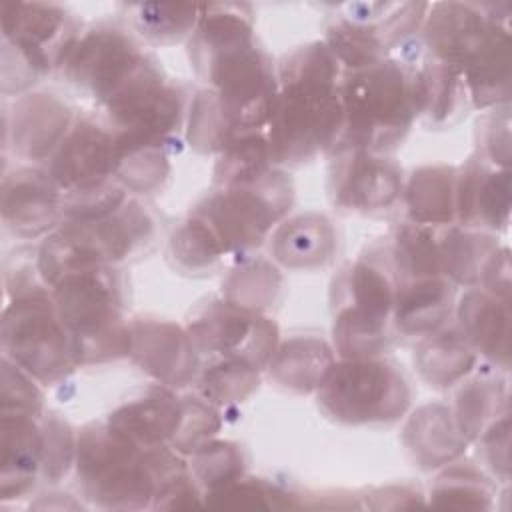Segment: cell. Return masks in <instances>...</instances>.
Listing matches in <instances>:
<instances>
[{"label": "cell", "mask_w": 512, "mask_h": 512, "mask_svg": "<svg viewBox=\"0 0 512 512\" xmlns=\"http://www.w3.org/2000/svg\"><path fill=\"white\" fill-rule=\"evenodd\" d=\"M188 54L240 134L258 132L268 124L278 78L270 58L254 42L248 6L200 4Z\"/></svg>", "instance_id": "cell-1"}, {"label": "cell", "mask_w": 512, "mask_h": 512, "mask_svg": "<svg viewBox=\"0 0 512 512\" xmlns=\"http://www.w3.org/2000/svg\"><path fill=\"white\" fill-rule=\"evenodd\" d=\"M278 94L268 120L272 164L300 166L332 152L342 134L340 62L324 42L294 48L278 64Z\"/></svg>", "instance_id": "cell-2"}, {"label": "cell", "mask_w": 512, "mask_h": 512, "mask_svg": "<svg viewBox=\"0 0 512 512\" xmlns=\"http://www.w3.org/2000/svg\"><path fill=\"white\" fill-rule=\"evenodd\" d=\"M340 104L344 122L334 150L386 154L404 140L416 118L412 68L384 58L348 70L340 82Z\"/></svg>", "instance_id": "cell-3"}, {"label": "cell", "mask_w": 512, "mask_h": 512, "mask_svg": "<svg viewBox=\"0 0 512 512\" xmlns=\"http://www.w3.org/2000/svg\"><path fill=\"white\" fill-rule=\"evenodd\" d=\"M112 270L94 268L60 278L52 288L54 308L72 336L78 364L130 354V326L120 316V290Z\"/></svg>", "instance_id": "cell-4"}, {"label": "cell", "mask_w": 512, "mask_h": 512, "mask_svg": "<svg viewBox=\"0 0 512 512\" xmlns=\"http://www.w3.org/2000/svg\"><path fill=\"white\" fill-rule=\"evenodd\" d=\"M150 230V218L130 200L102 218H70L42 242L36 258L40 278L54 286L68 274L106 268L136 250Z\"/></svg>", "instance_id": "cell-5"}, {"label": "cell", "mask_w": 512, "mask_h": 512, "mask_svg": "<svg viewBox=\"0 0 512 512\" xmlns=\"http://www.w3.org/2000/svg\"><path fill=\"white\" fill-rule=\"evenodd\" d=\"M374 258L348 264L332 284L334 342L342 358H378L388 350L396 276Z\"/></svg>", "instance_id": "cell-6"}, {"label": "cell", "mask_w": 512, "mask_h": 512, "mask_svg": "<svg viewBox=\"0 0 512 512\" xmlns=\"http://www.w3.org/2000/svg\"><path fill=\"white\" fill-rule=\"evenodd\" d=\"M76 470L84 494L102 508L152 506L156 484L146 448L110 424L82 430L76 442Z\"/></svg>", "instance_id": "cell-7"}, {"label": "cell", "mask_w": 512, "mask_h": 512, "mask_svg": "<svg viewBox=\"0 0 512 512\" xmlns=\"http://www.w3.org/2000/svg\"><path fill=\"white\" fill-rule=\"evenodd\" d=\"M318 406L342 424H386L410 404L404 376L386 360L342 358L316 390Z\"/></svg>", "instance_id": "cell-8"}, {"label": "cell", "mask_w": 512, "mask_h": 512, "mask_svg": "<svg viewBox=\"0 0 512 512\" xmlns=\"http://www.w3.org/2000/svg\"><path fill=\"white\" fill-rule=\"evenodd\" d=\"M2 346L6 358L42 384L66 378L78 364L72 336L48 292L14 298L4 310Z\"/></svg>", "instance_id": "cell-9"}, {"label": "cell", "mask_w": 512, "mask_h": 512, "mask_svg": "<svg viewBox=\"0 0 512 512\" xmlns=\"http://www.w3.org/2000/svg\"><path fill=\"white\" fill-rule=\"evenodd\" d=\"M290 204V180L270 168L252 184L220 188L196 208L194 216L210 226L224 252H242L260 246Z\"/></svg>", "instance_id": "cell-10"}, {"label": "cell", "mask_w": 512, "mask_h": 512, "mask_svg": "<svg viewBox=\"0 0 512 512\" xmlns=\"http://www.w3.org/2000/svg\"><path fill=\"white\" fill-rule=\"evenodd\" d=\"M504 4L438 2L428 6L422 38L432 58L456 68L460 74L482 60L496 44L510 38Z\"/></svg>", "instance_id": "cell-11"}, {"label": "cell", "mask_w": 512, "mask_h": 512, "mask_svg": "<svg viewBox=\"0 0 512 512\" xmlns=\"http://www.w3.org/2000/svg\"><path fill=\"white\" fill-rule=\"evenodd\" d=\"M76 44L68 14L52 4H2L4 52L32 78H40L66 62Z\"/></svg>", "instance_id": "cell-12"}, {"label": "cell", "mask_w": 512, "mask_h": 512, "mask_svg": "<svg viewBox=\"0 0 512 512\" xmlns=\"http://www.w3.org/2000/svg\"><path fill=\"white\" fill-rule=\"evenodd\" d=\"M188 334L198 352L240 358L256 368L270 364L278 344L274 322L230 300L202 308L192 318Z\"/></svg>", "instance_id": "cell-13"}, {"label": "cell", "mask_w": 512, "mask_h": 512, "mask_svg": "<svg viewBox=\"0 0 512 512\" xmlns=\"http://www.w3.org/2000/svg\"><path fill=\"white\" fill-rule=\"evenodd\" d=\"M148 58L134 40L116 28H96L76 40L64 66L80 90L106 104L144 66Z\"/></svg>", "instance_id": "cell-14"}, {"label": "cell", "mask_w": 512, "mask_h": 512, "mask_svg": "<svg viewBox=\"0 0 512 512\" xmlns=\"http://www.w3.org/2000/svg\"><path fill=\"white\" fill-rule=\"evenodd\" d=\"M104 106L120 138L168 142L182 116L180 92L150 62Z\"/></svg>", "instance_id": "cell-15"}, {"label": "cell", "mask_w": 512, "mask_h": 512, "mask_svg": "<svg viewBox=\"0 0 512 512\" xmlns=\"http://www.w3.org/2000/svg\"><path fill=\"white\" fill-rule=\"evenodd\" d=\"M402 192V170L390 158L358 148L332 152L328 196L336 208L360 214L382 212L394 206Z\"/></svg>", "instance_id": "cell-16"}, {"label": "cell", "mask_w": 512, "mask_h": 512, "mask_svg": "<svg viewBox=\"0 0 512 512\" xmlns=\"http://www.w3.org/2000/svg\"><path fill=\"white\" fill-rule=\"evenodd\" d=\"M118 150L112 132L92 120L76 122L50 160L48 174L62 194L116 178Z\"/></svg>", "instance_id": "cell-17"}, {"label": "cell", "mask_w": 512, "mask_h": 512, "mask_svg": "<svg viewBox=\"0 0 512 512\" xmlns=\"http://www.w3.org/2000/svg\"><path fill=\"white\" fill-rule=\"evenodd\" d=\"M510 216V170L470 156L456 174V220L462 226L506 230Z\"/></svg>", "instance_id": "cell-18"}, {"label": "cell", "mask_w": 512, "mask_h": 512, "mask_svg": "<svg viewBox=\"0 0 512 512\" xmlns=\"http://www.w3.org/2000/svg\"><path fill=\"white\" fill-rule=\"evenodd\" d=\"M62 208V190L48 172L18 168L2 182V218L8 230L22 238H34L50 230Z\"/></svg>", "instance_id": "cell-19"}, {"label": "cell", "mask_w": 512, "mask_h": 512, "mask_svg": "<svg viewBox=\"0 0 512 512\" xmlns=\"http://www.w3.org/2000/svg\"><path fill=\"white\" fill-rule=\"evenodd\" d=\"M130 354L142 370L168 386H186L196 372V348L188 332L170 322L136 320L130 324Z\"/></svg>", "instance_id": "cell-20"}, {"label": "cell", "mask_w": 512, "mask_h": 512, "mask_svg": "<svg viewBox=\"0 0 512 512\" xmlns=\"http://www.w3.org/2000/svg\"><path fill=\"white\" fill-rule=\"evenodd\" d=\"M70 128L68 106L50 94H28L14 104L12 144L24 158L42 160L56 152Z\"/></svg>", "instance_id": "cell-21"}, {"label": "cell", "mask_w": 512, "mask_h": 512, "mask_svg": "<svg viewBox=\"0 0 512 512\" xmlns=\"http://www.w3.org/2000/svg\"><path fill=\"white\" fill-rule=\"evenodd\" d=\"M396 282L394 328L406 338H424L436 332L450 316L454 302L452 284L442 276Z\"/></svg>", "instance_id": "cell-22"}, {"label": "cell", "mask_w": 512, "mask_h": 512, "mask_svg": "<svg viewBox=\"0 0 512 512\" xmlns=\"http://www.w3.org/2000/svg\"><path fill=\"white\" fill-rule=\"evenodd\" d=\"M182 400L164 388H148L140 396L118 406L108 424L142 448L170 440L180 424Z\"/></svg>", "instance_id": "cell-23"}, {"label": "cell", "mask_w": 512, "mask_h": 512, "mask_svg": "<svg viewBox=\"0 0 512 512\" xmlns=\"http://www.w3.org/2000/svg\"><path fill=\"white\" fill-rule=\"evenodd\" d=\"M460 334L474 352L502 368L508 366L510 310L508 300L486 290H468L458 304Z\"/></svg>", "instance_id": "cell-24"}, {"label": "cell", "mask_w": 512, "mask_h": 512, "mask_svg": "<svg viewBox=\"0 0 512 512\" xmlns=\"http://www.w3.org/2000/svg\"><path fill=\"white\" fill-rule=\"evenodd\" d=\"M416 118L430 128H444L454 124L470 102L462 74L436 60L428 58L420 68H412Z\"/></svg>", "instance_id": "cell-25"}, {"label": "cell", "mask_w": 512, "mask_h": 512, "mask_svg": "<svg viewBox=\"0 0 512 512\" xmlns=\"http://www.w3.org/2000/svg\"><path fill=\"white\" fill-rule=\"evenodd\" d=\"M2 498H14L34 486L42 468L44 436L36 416L2 414Z\"/></svg>", "instance_id": "cell-26"}, {"label": "cell", "mask_w": 512, "mask_h": 512, "mask_svg": "<svg viewBox=\"0 0 512 512\" xmlns=\"http://www.w3.org/2000/svg\"><path fill=\"white\" fill-rule=\"evenodd\" d=\"M334 230L322 214H302L284 222L272 236V254L294 270L322 266L334 252Z\"/></svg>", "instance_id": "cell-27"}, {"label": "cell", "mask_w": 512, "mask_h": 512, "mask_svg": "<svg viewBox=\"0 0 512 512\" xmlns=\"http://www.w3.org/2000/svg\"><path fill=\"white\" fill-rule=\"evenodd\" d=\"M456 174L454 166L436 164L418 168L402 196L412 222L426 226H448L456 218Z\"/></svg>", "instance_id": "cell-28"}, {"label": "cell", "mask_w": 512, "mask_h": 512, "mask_svg": "<svg viewBox=\"0 0 512 512\" xmlns=\"http://www.w3.org/2000/svg\"><path fill=\"white\" fill-rule=\"evenodd\" d=\"M406 446L420 466L434 468L456 458L466 446V438L446 406L428 404L406 426Z\"/></svg>", "instance_id": "cell-29"}, {"label": "cell", "mask_w": 512, "mask_h": 512, "mask_svg": "<svg viewBox=\"0 0 512 512\" xmlns=\"http://www.w3.org/2000/svg\"><path fill=\"white\" fill-rule=\"evenodd\" d=\"M332 364L334 356L326 342L310 336H298L276 348L268 366L272 378L280 386L306 394L318 390Z\"/></svg>", "instance_id": "cell-30"}, {"label": "cell", "mask_w": 512, "mask_h": 512, "mask_svg": "<svg viewBox=\"0 0 512 512\" xmlns=\"http://www.w3.org/2000/svg\"><path fill=\"white\" fill-rule=\"evenodd\" d=\"M414 364L420 376L434 388L458 384L476 364V352L460 330H436L422 338Z\"/></svg>", "instance_id": "cell-31"}, {"label": "cell", "mask_w": 512, "mask_h": 512, "mask_svg": "<svg viewBox=\"0 0 512 512\" xmlns=\"http://www.w3.org/2000/svg\"><path fill=\"white\" fill-rule=\"evenodd\" d=\"M390 262L396 280L442 276L440 230L418 222H402L394 230Z\"/></svg>", "instance_id": "cell-32"}, {"label": "cell", "mask_w": 512, "mask_h": 512, "mask_svg": "<svg viewBox=\"0 0 512 512\" xmlns=\"http://www.w3.org/2000/svg\"><path fill=\"white\" fill-rule=\"evenodd\" d=\"M506 382L498 374H480L464 382L456 396L454 420L464 438H480L506 410Z\"/></svg>", "instance_id": "cell-33"}, {"label": "cell", "mask_w": 512, "mask_h": 512, "mask_svg": "<svg viewBox=\"0 0 512 512\" xmlns=\"http://www.w3.org/2000/svg\"><path fill=\"white\" fill-rule=\"evenodd\" d=\"M114 138L118 150L116 178L120 184L140 194H152L160 190L170 174V162L166 154L168 142L120 136Z\"/></svg>", "instance_id": "cell-34"}, {"label": "cell", "mask_w": 512, "mask_h": 512, "mask_svg": "<svg viewBox=\"0 0 512 512\" xmlns=\"http://www.w3.org/2000/svg\"><path fill=\"white\" fill-rule=\"evenodd\" d=\"M218 154L214 166V184L218 188L252 184L272 168L268 138L260 130L238 134Z\"/></svg>", "instance_id": "cell-35"}, {"label": "cell", "mask_w": 512, "mask_h": 512, "mask_svg": "<svg viewBox=\"0 0 512 512\" xmlns=\"http://www.w3.org/2000/svg\"><path fill=\"white\" fill-rule=\"evenodd\" d=\"M496 248L498 242L484 232L448 226L440 232L442 274L460 284H474L480 280V272Z\"/></svg>", "instance_id": "cell-36"}, {"label": "cell", "mask_w": 512, "mask_h": 512, "mask_svg": "<svg viewBox=\"0 0 512 512\" xmlns=\"http://www.w3.org/2000/svg\"><path fill=\"white\" fill-rule=\"evenodd\" d=\"M128 16L144 40L152 44H176L192 36L200 20V4H130Z\"/></svg>", "instance_id": "cell-37"}, {"label": "cell", "mask_w": 512, "mask_h": 512, "mask_svg": "<svg viewBox=\"0 0 512 512\" xmlns=\"http://www.w3.org/2000/svg\"><path fill=\"white\" fill-rule=\"evenodd\" d=\"M258 368L240 358L220 356L204 368L200 392L212 404H236L258 388Z\"/></svg>", "instance_id": "cell-38"}, {"label": "cell", "mask_w": 512, "mask_h": 512, "mask_svg": "<svg viewBox=\"0 0 512 512\" xmlns=\"http://www.w3.org/2000/svg\"><path fill=\"white\" fill-rule=\"evenodd\" d=\"M240 132L224 116L216 94L204 88L196 94L190 106L188 142L198 152H220Z\"/></svg>", "instance_id": "cell-39"}, {"label": "cell", "mask_w": 512, "mask_h": 512, "mask_svg": "<svg viewBox=\"0 0 512 512\" xmlns=\"http://www.w3.org/2000/svg\"><path fill=\"white\" fill-rule=\"evenodd\" d=\"M170 254L180 268L188 272H202L218 262L224 248L210 226L198 216H192L174 230L170 238Z\"/></svg>", "instance_id": "cell-40"}, {"label": "cell", "mask_w": 512, "mask_h": 512, "mask_svg": "<svg viewBox=\"0 0 512 512\" xmlns=\"http://www.w3.org/2000/svg\"><path fill=\"white\" fill-rule=\"evenodd\" d=\"M278 288L280 276L266 260H248L230 274L224 292L226 300L258 312L274 300Z\"/></svg>", "instance_id": "cell-41"}, {"label": "cell", "mask_w": 512, "mask_h": 512, "mask_svg": "<svg viewBox=\"0 0 512 512\" xmlns=\"http://www.w3.org/2000/svg\"><path fill=\"white\" fill-rule=\"evenodd\" d=\"M490 498L488 480L476 468L462 464L448 468L432 490V504L448 508H488Z\"/></svg>", "instance_id": "cell-42"}, {"label": "cell", "mask_w": 512, "mask_h": 512, "mask_svg": "<svg viewBox=\"0 0 512 512\" xmlns=\"http://www.w3.org/2000/svg\"><path fill=\"white\" fill-rule=\"evenodd\" d=\"M242 468L240 450L228 442H206L192 452L190 474L206 496L240 478Z\"/></svg>", "instance_id": "cell-43"}, {"label": "cell", "mask_w": 512, "mask_h": 512, "mask_svg": "<svg viewBox=\"0 0 512 512\" xmlns=\"http://www.w3.org/2000/svg\"><path fill=\"white\" fill-rule=\"evenodd\" d=\"M212 506L230 508H298L294 494L262 478H236L234 482L210 492L206 498Z\"/></svg>", "instance_id": "cell-44"}, {"label": "cell", "mask_w": 512, "mask_h": 512, "mask_svg": "<svg viewBox=\"0 0 512 512\" xmlns=\"http://www.w3.org/2000/svg\"><path fill=\"white\" fill-rule=\"evenodd\" d=\"M218 428L220 416L214 410L212 402H208L206 398H184L180 424L170 442L174 450L192 454L196 448L210 442Z\"/></svg>", "instance_id": "cell-45"}, {"label": "cell", "mask_w": 512, "mask_h": 512, "mask_svg": "<svg viewBox=\"0 0 512 512\" xmlns=\"http://www.w3.org/2000/svg\"><path fill=\"white\" fill-rule=\"evenodd\" d=\"M2 366V414L38 416L42 410V396L34 386L32 376L6 356Z\"/></svg>", "instance_id": "cell-46"}, {"label": "cell", "mask_w": 512, "mask_h": 512, "mask_svg": "<svg viewBox=\"0 0 512 512\" xmlns=\"http://www.w3.org/2000/svg\"><path fill=\"white\" fill-rule=\"evenodd\" d=\"M42 436H44V450H42V472L50 480H58L66 474L68 466L76 458L74 436L66 422L56 416H46L42 422Z\"/></svg>", "instance_id": "cell-47"}, {"label": "cell", "mask_w": 512, "mask_h": 512, "mask_svg": "<svg viewBox=\"0 0 512 512\" xmlns=\"http://www.w3.org/2000/svg\"><path fill=\"white\" fill-rule=\"evenodd\" d=\"M480 152L478 156L498 168H508L510 160V118L506 106H496L478 122Z\"/></svg>", "instance_id": "cell-48"}, {"label": "cell", "mask_w": 512, "mask_h": 512, "mask_svg": "<svg viewBox=\"0 0 512 512\" xmlns=\"http://www.w3.org/2000/svg\"><path fill=\"white\" fill-rule=\"evenodd\" d=\"M482 290L490 292L492 296H498L502 300H508L510 294V260H508V248H496L490 258L486 260L480 280Z\"/></svg>", "instance_id": "cell-49"}]
</instances>
